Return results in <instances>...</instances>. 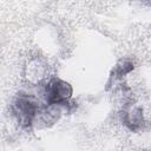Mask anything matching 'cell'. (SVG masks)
Segmentation results:
<instances>
[{"instance_id": "4", "label": "cell", "mask_w": 151, "mask_h": 151, "mask_svg": "<svg viewBox=\"0 0 151 151\" xmlns=\"http://www.w3.org/2000/svg\"><path fill=\"white\" fill-rule=\"evenodd\" d=\"M134 68V65L131 60L129 59H122L117 63V65L112 68L111 74H110V80L107 83V85H110L112 81L123 78L124 76H126L127 73H130L132 70Z\"/></svg>"}, {"instance_id": "1", "label": "cell", "mask_w": 151, "mask_h": 151, "mask_svg": "<svg viewBox=\"0 0 151 151\" xmlns=\"http://www.w3.org/2000/svg\"><path fill=\"white\" fill-rule=\"evenodd\" d=\"M12 111L18 124L22 129H29L39 117L40 106L33 96L20 92L13 101Z\"/></svg>"}, {"instance_id": "3", "label": "cell", "mask_w": 151, "mask_h": 151, "mask_svg": "<svg viewBox=\"0 0 151 151\" xmlns=\"http://www.w3.org/2000/svg\"><path fill=\"white\" fill-rule=\"evenodd\" d=\"M123 122L126 125V127L132 132H137V131L142 130L144 126V123H145L142 107H139V106L130 107L127 111L124 112Z\"/></svg>"}, {"instance_id": "2", "label": "cell", "mask_w": 151, "mask_h": 151, "mask_svg": "<svg viewBox=\"0 0 151 151\" xmlns=\"http://www.w3.org/2000/svg\"><path fill=\"white\" fill-rule=\"evenodd\" d=\"M73 94V88L70 83L60 79L52 78L45 86V99L48 106H65L71 105L70 100Z\"/></svg>"}]
</instances>
